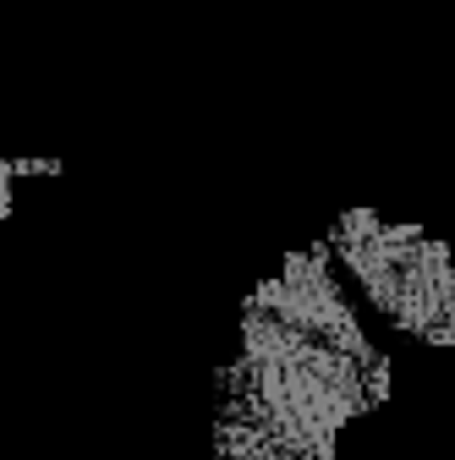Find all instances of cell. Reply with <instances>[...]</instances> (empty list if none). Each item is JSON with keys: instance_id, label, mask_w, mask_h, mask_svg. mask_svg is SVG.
Instances as JSON below:
<instances>
[{"instance_id": "4", "label": "cell", "mask_w": 455, "mask_h": 460, "mask_svg": "<svg viewBox=\"0 0 455 460\" xmlns=\"http://www.w3.org/2000/svg\"><path fill=\"white\" fill-rule=\"evenodd\" d=\"M22 176V164H6L0 159V214H12V181Z\"/></svg>"}, {"instance_id": "2", "label": "cell", "mask_w": 455, "mask_h": 460, "mask_svg": "<svg viewBox=\"0 0 455 460\" xmlns=\"http://www.w3.org/2000/svg\"><path fill=\"white\" fill-rule=\"evenodd\" d=\"M335 263L362 285V296L412 340L455 345V263L423 225H389L373 208L340 214L329 230Z\"/></svg>"}, {"instance_id": "3", "label": "cell", "mask_w": 455, "mask_h": 460, "mask_svg": "<svg viewBox=\"0 0 455 460\" xmlns=\"http://www.w3.org/2000/svg\"><path fill=\"white\" fill-rule=\"evenodd\" d=\"M247 313H263V318L286 323V329H297V334H313V340L335 345V351H346V357H357V362H368V367H389L384 351L368 340L357 307L346 302V291H340L329 242H313V247L291 252V258L247 296Z\"/></svg>"}, {"instance_id": "1", "label": "cell", "mask_w": 455, "mask_h": 460, "mask_svg": "<svg viewBox=\"0 0 455 460\" xmlns=\"http://www.w3.org/2000/svg\"><path fill=\"white\" fill-rule=\"evenodd\" d=\"M389 394V367L242 307L236 351L219 367L214 449L231 460H329L352 417Z\"/></svg>"}]
</instances>
